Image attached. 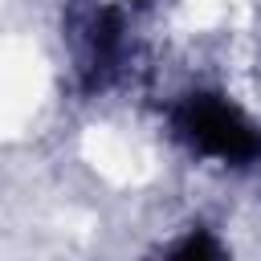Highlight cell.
<instances>
[{"instance_id":"obj_1","label":"cell","mask_w":261,"mask_h":261,"mask_svg":"<svg viewBox=\"0 0 261 261\" xmlns=\"http://www.w3.org/2000/svg\"><path fill=\"white\" fill-rule=\"evenodd\" d=\"M175 135L216 159V163H257L261 159V122H253L232 98L216 90L188 94L175 106Z\"/></svg>"}]
</instances>
